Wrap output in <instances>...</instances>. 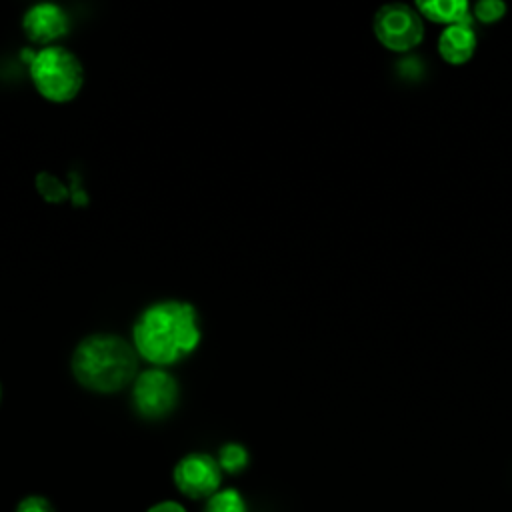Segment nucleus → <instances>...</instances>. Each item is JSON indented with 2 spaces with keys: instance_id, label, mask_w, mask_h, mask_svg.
Segmentation results:
<instances>
[{
  "instance_id": "nucleus-1",
  "label": "nucleus",
  "mask_w": 512,
  "mask_h": 512,
  "mask_svg": "<svg viewBox=\"0 0 512 512\" xmlns=\"http://www.w3.org/2000/svg\"><path fill=\"white\" fill-rule=\"evenodd\" d=\"M132 338L144 360L158 366L172 364L200 342L196 310L176 300L152 304L138 316Z\"/></svg>"
},
{
  "instance_id": "nucleus-2",
  "label": "nucleus",
  "mask_w": 512,
  "mask_h": 512,
  "mask_svg": "<svg viewBox=\"0 0 512 512\" xmlns=\"http://www.w3.org/2000/svg\"><path fill=\"white\" fill-rule=\"evenodd\" d=\"M76 380L94 392H116L132 382L136 354L114 334H96L82 340L72 358Z\"/></svg>"
},
{
  "instance_id": "nucleus-3",
  "label": "nucleus",
  "mask_w": 512,
  "mask_h": 512,
  "mask_svg": "<svg viewBox=\"0 0 512 512\" xmlns=\"http://www.w3.org/2000/svg\"><path fill=\"white\" fill-rule=\"evenodd\" d=\"M28 72L34 88L50 102L72 100L84 80L78 58L62 46H46L34 52Z\"/></svg>"
},
{
  "instance_id": "nucleus-4",
  "label": "nucleus",
  "mask_w": 512,
  "mask_h": 512,
  "mask_svg": "<svg viewBox=\"0 0 512 512\" xmlns=\"http://www.w3.org/2000/svg\"><path fill=\"white\" fill-rule=\"evenodd\" d=\"M372 28L378 42L392 52H408L424 38L422 16L416 8L402 2L380 6L374 14Z\"/></svg>"
},
{
  "instance_id": "nucleus-5",
  "label": "nucleus",
  "mask_w": 512,
  "mask_h": 512,
  "mask_svg": "<svg viewBox=\"0 0 512 512\" xmlns=\"http://www.w3.org/2000/svg\"><path fill=\"white\" fill-rule=\"evenodd\" d=\"M222 476L216 456L208 452L184 454L172 468V482L188 500H208L222 488Z\"/></svg>"
},
{
  "instance_id": "nucleus-6",
  "label": "nucleus",
  "mask_w": 512,
  "mask_h": 512,
  "mask_svg": "<svg viewBox=\"0 0 512 512\" xmlns=\"http://www.w3.org/2000/svg\"><path fill=\"white\" fill-rule=\"evenodd\" d=\"M132 398L136 410L146 418H162L166 416L176 400H178V386L176 380L158 368L142 372L132 388Z\"/></svg>"
},
{
  "instance_id": "nucleus-7",
  "label": "nucleus",
  "mask_w": 512,
  "mask_h": 512,
  "mask_svg": "<svg viewBox=\"0 0 512 512\" xmlns=\"http://www.w3.org/2000/svg\"><path fill=\"white\" fill-rule=\"evenodd\" d=\"M22 28L30 40L48 44L66 34L68 16L56 4H36L24 14Z\"/></svg>"
},
{
  "instance_id": "nucleus-8",
  "label": "nucleus",
  "mask_w": 512,
  "mask_h": 512,
  "mask_svg": "<svg viewBox=\"0 0 512 512\" xmlns=\"http://www.w3.org/2000/svg\"><path fill=\"white\" fill-rule=\"evenodd\" d=\"M476 32L470 22L446 26L438 36V52L444 62L460 66L468 62L476 50Z\"/></svg>"
},
{
  "instance_id": "nucleus-9",
  "label": "nucleus",
  "mask_w": 512,
  "mask_h": 512,
  "mask_svg": "<svg viewBox=\"0 0 512 512\" xmlns=\"http://www.w3.org/2000/svg\"><path fill=\"white\" fill-rule=\"evenodd\" d=\"M416 12L446 26L470 22V4L466 0H418Z\"/></svg>"
},
{
  "instance_id": "nucleus-10",
  "label": "nucleus",
  "mask_w": 512,
  "mask_h": 512,
  "mask_svg": "<svg viewBox=\"0 0 512 512\" xmlns=\"http://www.w3.org/2000/svg\"><path fill=\"white\" fill-rule=\"evenodd\" d=\"M202 512H248V502L240 490L228 486L204 500Z\"/></svg>"
},
{
  "instance_id": "nucleus-11",
  "label": "nucleus",
  "mask_w": 512,
  "mask_h": 512,
  "mask_svg": "<svg viewBox=\"0 0 512 512\" xmlns=\"http://www.w3.org/2000/svg\"><path fill=\"white\" fill-rule=\"evenodd\" d=\"M216 460H218L224 474H240V472L246 470V466L250 462V456H248V450L242 444L228 442V444L220 446Z\"/></svg>"
},
{
  "instance_id": "nucleus-12",
  "label": "nucleus",
  "mask_w": 512,
  "mask_h": 512,
  "mask_svg": "<svg viewBox=\"0 0 512 512\" xmlns=\"http://www.w3.org/2000/svg\"><path fill=\"white\" fill-rule=\"evenodd\" d=\"M470 10L478 22L492 24V22H498L506 14V4L500 0H480Z\"/></svg>"
},
{
  "instance_id": "nucleus-13",
  "label": "nucleus",
  "mask_w": 512,
  "mask_h": 512,
  "mask_svg": "<svg viewBox=\"0 0 512 512\" xmlns=\"http://www.w3.org/2000/svg\"><path fill=\"white\" fill-rule=\"evenodd\" d=\"M36 186H38V190L42 192V196L48 198V200H52V202H60V200L66 196L64 186H62L56 178H52L50 174H38Z\"/></svg>"
},
{
  "instance_id": "nucleus-14",
  "label": "nucleus",
  "mask_w": 512,
  "mask_h": 512,
  "mask_svg": "<svg viewBox=\"0 0 512 512\" xmlns=\"http://www.w3.org/2000/svg\"><path fill=\"white\" fill-rule=\"evenodd\" d=\"M14 512H56V510H54V504L46 496L28 494L16 504Z\"/></svg>"
},
{
  "instance_id": "nucleus-15",
  "label": "nucleus",
  "mask_w": 512,
  "mask_h": 512,
  "mask_svg": "<svg viewBox=\"0 0 512 512\" xmlns=\"http://www.w3.org/2000/svg\"><path fill=\"white\" fill-rule=\"evenodd\" d=\"M146 512H188V510H186V506L182 502L166 498V500H158L152 506H148Z\"/></svg>"
}]
</instances>
